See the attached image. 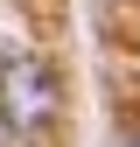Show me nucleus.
<instances>
[{
	"mask_svg": "<svg viewBox=\"0 0 140 147\" xmlns=\"http://www.w3.org/2000/svg\"><path fill=\"white\" fill-rule=\"evenodd\" d=\"M0 119H7L14 133L56 119V70L42 56H7L0 63Z\"/></svg>",
	"mask_w": 140,
	"mask_h": 147,
	"instance_id": "f257e3e1",
	"label": "nucleus"
},
{
	"mask_svg": "<svg viewBox=\"0 0 140 147\" xmlns=\"http://www.w3.org/2000/svg\"><path fill=\"white\" fill-rule=\"evenodd\" d=\"M0 147H14V126H7V119H0Z\"/></svg>",
	"mask_w": 140,
	"mask_h": 147,
	"instance_id": "f03ea898",
	"label": "nucleus"
},
{
	"mask_svg": "<svg viewBox=\"0 0 140 147\" xmlns=\"http://www.w3.org/2000/svg\"><path fill=\"white\" fill-rule=\"evenodd\" d=\"M133 147H140V140H133Z\"/></svg>",
	"mask_w": 140,
	"mask_h": 147,
	"instance_id": "7ed1b4c3",
	"label": "nucleus"
}]
</instances>
